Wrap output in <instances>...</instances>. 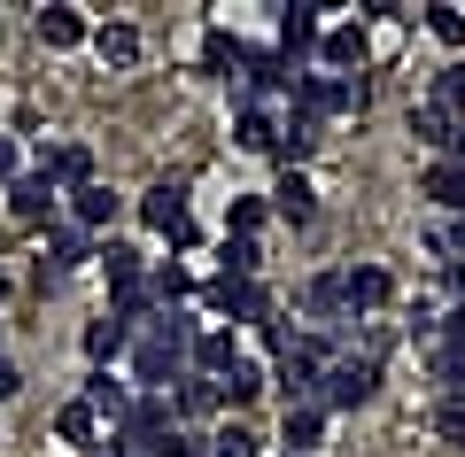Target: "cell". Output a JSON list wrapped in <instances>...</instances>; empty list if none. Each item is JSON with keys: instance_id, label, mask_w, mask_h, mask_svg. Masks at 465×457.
I'll use <instances>...</instances> for the list:
<instances>
[{"instance_id": "6da1fadb", "label": "cell", "mask_w": 465, "mask_h": 457, "mask_svg": "<svg viewBox=\"0 0 465 457\" xmlns=\"http://www.w3.org/2000/svg\"><path fill=\"white\" fill-rule=\"evenodd\" d=\"M381 395V357H333L318 380V411H357Z\"/></svg>"}, {"instance_id": "7a4b0ae2", "label": "cell", "mask_w": 465, "mask_h": 457, "mask_svg": "<svg viewBox=\"0 0 465 457\" xmlns=\"http://www.w3.org/2000/svg\"><path fill=\"white\" fill-rule=\"evenodd\" d=\"M202 303H210L217 318H241V326H272V287H256V279H225L217 272L210 287H202Z\"/></svg>"}, {"instance_id": "3957f363", "label": "cell", "mask_w": 465, "mask_h": 457, "mask_svg": "<svg viewBox=\"0 0 465 457\" xmlns=\"http://www.w3.org/2000/svg\"><path fill=\"white\" fill-rule=\"evenodd\" d=\"M8 217L16 225H63V186L47 179V171H16V186H8Z\"/></svg>"}, {"instance_id": "277c9868", "label": "cell", "mask_w": 465, "mask_h": 457, "mask_svg": "<svg viewBox=\"0 0 465 457\" xmlns=\"http://www.w3.org/2000/svg\"><path fill=\"white\" fill-rule=\"evenodd\" d=\"M365 55H372L365 24H326V39H318V70H326V78H357Z\"/></svg>"}, {"instance_id": "5b68a950", "label": "cell", "mask_w": 465, "mask_h": 457, "mask_svg": "<svg viewBox=\"0 0 465 457\" xmlns=\"http://www.w3.org/2000/svg\"><path fill=\"white\" fill-rule=\"evenodd\" d=\"M302 311H311V326L333 342V333L357 318V311H349V272H318V279H311V294H302Z\"/></svg>"}, {"instance_id": "8992f818", "label": "cell", "mask_w": 465, "mask_h": 457, "mask_svg": "<svg viewBox=\"0 0 465 457\" xmlns=\"http://www.w3.org/2000/svg\"><path fill=\"white\" fill-rule=\"evenodd\" d=\"M318 39H326V8H302V0H295V8H280V63L287 70L311 63Z\"/></svg>"}, {"instance_id": "52a82bcc", "label": "cell", "mask_w": 465, "mask_h": 457, "mask_svg": "<svg viewBox=\"0 0 465 457\" xmlns=\"http://www.w3.org/2000/svg\"><path fill=\"white\" fill-rule=\"evenodd\" d=\"M101 256V241L85 225H54L47 233V256H39V279H63V272H78V263H94Z\"/></svg>"}, {"instance_id": "ba28073f", "label": "cell", "mask_w": 465, "mask_h": 457, "mask_svg": "<svg viewBox=\"0 0 465 457\" xmlns=\"http://www.w3.org/2000/svg\"><path fill=\"white\" fill-rule=\"evenodd\" d=\"M232 364H241L232 326H202V333H194V357H186V373H194V380H225Z\"/></svg>"}, {"instance_id": "9c48e42d", "label": "cell", "mask_w": 465, "mask_h": 457, "mask_svg": "<svg viewBox=\"0 0 465 457\" xmlns=\"http://www.w3.org/2000/svg\"><path fill=\"white\" fill-rule=\"evenodd\" d=\"M140 225L148 233H186V179H155L140 194Z\"/></svg>"}, {"instance_id": "30bf717a", "label": "cell", "mask_w": 465, "mask_h": 457, "mask_svg": "<svg viewBox=\"0 0 465 457\" xmlns=\"http://www.w3.org/2000/svg\"><path fill=\"white\" fill-rule=\"evenodd\" d=\"M280 116H287V109H264V101H241V109H232V140L249 147V155H280Z\"/></svg>"}, {"instance_id": "8fae6325", "label": "cell", "mask_w": 465, "mask_h": 457, "mask_svg": "<svg viewBox=\"0 0 465 457\" xmlns=\"http://www.w3.org/2000/svg\"><path fill=\"white\" fill-rule=\"evenodd\" d=\"M39 171H47L63 194H78V186H94V155H85L78 140H63V147H39Z\"/></svg>"}, {"instance_id": "7c38bea8", "label": "cell", "mask_w": 465, "mask_h": 457, "mask_svg": "<svg viewBox=\"0 0 465 457\" xmlns=\"http://www.w3.org/2000/svg\"><path fill=\"white\" fill-rule=\"evenodd\" d=\"M78 403L94 411V419L124 426V419H133V380H116V373H94V380H85V395H78Z\"/></svg>"}, {"instance_id": "4fadbf2b", "label": "cell", "mask_w": 465, "mask_h": 457, "mask_svg": "<svg viewBox=\"0 0 465 457\" xmlns=\"http://www.w3.org/2000/svg\"><path fill=\"white\" fill-rule=\"evenodd\" d=\"M264 202H272V217H280V225H311V217H318V186L302 179V171H287Z\"/></svg>"}, {"instance_id": "5bb4252c", "label": "cell", "mask_w": 465, "mask_h": 457, "mask_svg": "<svg viewBox=\"0 0 465 457\" xmlns=\"http://www.w3.org/2000/svg\"><path fill=\"white\" fill-rule=\"evenodd\" d=\"M116 210H124V202H116V194H109V186H101V179L70 194V225H85V233H94V241H101V233L116 225Z\"/></svg>"}, {"instance_id": "9a60e30c", "label": "cell", "mask_w": 465, "mask_h": 457, "mask_svg": "<svg viewBox=\"0 0 465 457\" xmlns=\"http://www.w3.org/2000/svg\"><path fill=\"white\" fill-rule=\"evenodd\" d=\"M124 349H133V326H124V318H109V311H101L94 326H85V357H94V373H109V364L124 357Z\"/></svg>"}, {"instance_id": "2e32d148", "label": "cell", "mask_w": 465, "mask_h": 457, "mask_svg": "<svg viewBox=\"0 0 465 457\" xmlns=\"http://www.w3.org/2000/svg\"><path fill=\"white\" fill-rule=\"evenodd\" d=\"M419 194H427L434 210L465 217V171H458V164H442V155H434V164H427V179H419Z\"/></svg>"}, {"instance_id": "e0dca14e", "label": "cell", "mask_w": 465, "mask_h": 457, "mask_svg": "<svg viewBox=\"0 0 465 457\" xmlns=\"http://www.w3.org/2000/svg\"><path fill=\"white\" fill-rule=\"evenodd\" d=\"M388 294H396V279L381 272V263H349V311L365 318V311H381Z\"/></svg>"}, {"instance_id": "ac0fdd59", "label": "cell", "mask_w": 465, "mask_h": 457, "mask_svg": "<svg viewBox=\"0 0 465 457\" xmlns=\"http://www.w3.org/2000/svg\"><path fill=\"white\" fill-rule=\"evenodd\" d=\"M318 434H326V411H318V403H295V411L280 419V442H287V457H311V450H318Z\"/></svg>"}, {"instance_id": "d6986e66", "label": "cell", "mask_w": 465, "mask_h": 457, "mask_svg": "<svg viewBox=\"0 0 465 457\" xmlns=\"http://www.w3.org/2000/svg\"><path fill=\"white\" fill-rule=\"evenodd\" d=\"M39 39L63 55V47H85V39H94V24H85L78 8H39Z\"/></svg>"}, {"instance_id": "ffe728a7", "label": "cell", "mask_w": 465, "mask_h": 457, "mask_svg": "<svg viewBox=\"0 0 465 457\" xmlns=\"http://www.w3.org/2000/svg\"><path fill=\"white\" fill-rule=\"evenodd\" d=\"M148 294H155V311H179L186 294H194V272H186L179 256H163V263L148 272Z\"/></svg>"}, {"instance_id": "44dd1931", "label": "cell", "mask_w": 465, "mask_h": 457, "mask_svg": "<svg viewBox=\"0 0 465 457\" xmlns=\"http://www.w3.org/2000/svg\"><path fill=\"white\" fill-rule=\"evenodd\" d=\"M318 132H326V124H318V116H302V109H287V116H280V164H287V171H295L302 155L318 147Z\"/></svg>"}, {"instance_id": "7402d4cb", "label": "cell", "mask_w": 465, "mask_h": 457, "mask_svg": "<svg viewBox=\"0 0 465 457\" xmlns=\"http://www.w3.org/2000/svg\"><path fill=\"white\" fill-rule=\"evenodd\" d=\"M94 55H101L109 70H133V63H140V32H133V24H101V32H94Z\"/></svg>"}, {"instance_id": "603a6c76", "label": "cell", "mask_w": 465, "mask_h": 457, "mask_svg": "<svg viewBox=\"0 0 465 457\" xmlns=\"http://www.w3.org/2000/svg\"><path fill=\"white\" fill-rule=\"evenodd\" d=\"M171 403H179V426H194V419H210V411H225V403H217V380H194V373L171 388Z\"/></svg>"}, {"instance_id": "cb8c5ba5", "label": "cell", "mask_w": 465, "mask_h": 457, "mask_svg": "<svg viewBox=\"0 0 465 457\" xmlns=\"http://www.w3.org/2000/svg\"><path fill=\"white\" fill-rule=\"evenodd\" d=\"M217 272H225V279H256V272H264V248L241 241V233H225V248H217Z\"/></svg>"}, {"instance_id": "d4e9b609", "label": "cell", "mask_w": 465, "mask_h": 457, "mask_svg": "<svg viewBox=\"0 0 465 457\" xmlns=\"http://www.w3.org/2000/svg\"><path fill=\"white\" fill-rule=\"evenodd\" d=\"M94 426H101V419H94L85 403H63V411H54V442H70V450H94V442H101Z\"/></svg>"}, {"instance_id": "484cf974", "label": "cell", "mask_w": 465, "mask_h": 457, "mask_svg": "<svg viewBox=\"0 0 465 457\" xmlns=\"http://www.w3.org/2000/svg\"><path fill=\"white\" fill-rule=\"evenodd\" d=\"M256 388H264V373H256V364L241 357L225 380H217V403H225V411H241V403H256Z\"/></svg>"}, {"instance_id": "4316f807", "label": "cell", "mask_w": 465, "mask_h": 457, "mask_svg": "<svg viewBox=\"0 0 465 457\" xmlns=\"http://www.w3.org/2000/svg\"><path fill=\"white\" fill-rule=\"evenodd\" d=\"M101 272H109V294H116V287H140V248L101 241Z\"/></svg>"}, {"instance_id": "83f0119b", "label": "cell", "mask_w": 465, "mask_h": 457, "mask_svg": "<svg viewBox=\"0 0 465 457\" xmlns=\"http://www.w3.org/2000/svg\"><path fill=\"white\" fill-rule=\"evenodd\" d=\"M411 132H419L427 147H450V132H458V116H450L442 101H419V109H411Z\"/></svg>"}, {"instance_id": "f1b7e54d", "label": "cell", "mask_w": 465, "mask_h": 457, "mask_svg": "<svg viewBox=\"0 0 465 457\" xmlns=\"http://www.w3.org/2000/svg\"><path fill=\"white\" fill-rule=\"evenodd\" d=\"M202 63H210L217 78H232V70L249 63V47H241V39H232V32H210V39H202Z\"/></svg>"}, {"instance_id": "f546056e", "label": "cell", "mask_w": 465, "mask_h": 457, "mask_svg": "<svg viewBox=\"0 0 465 457\" xmlns=\"http://www.w3.org/2000/svg\"><path fill=\"white\" fill-rule=\"evenodd\" d=\"M210 457H264V442L232 419V426H217V434H210Z\"/></svg>"}, {"instance_id": "4dcf8cb0", "label": "cell", "mask_w": 465, "mask_h": 457, "mask_svg": "<svg viewBox=\"0 0 465 457\" xmlns=\"http://www.w3.org/2000/svg\"><path fill=\"white\" fill-rule=\"evenodd\" d=\"M264 217H272V202H264V194H241V202H232V217H225V233L256 241V225H264Z\"/></svg>"}, {"instance_id": "1f68e13d", "label": "cell", "mask_w": 465, "mask_h": 457, "mask_svg": "<svg viewBox=\"0 0 465 457\" xmlns=\"http://www.w3.org/2000/svg\"><path fill=\"white\" fill-rule=\"evenodd\" d=\"M427 101H442V109L458 116V109H465V63H450V70H434V94H427Z\"/></svg>"}, {"instance_id": "d6a6232c", "label": "cell", "mask_w": 465, "mask_h": 457, "mask_svg": "<svg viewBox=\"0 0 465 457\" xmlns=\"http://www.w3.org/2000/svg\"><path fill=\"white\" fill-rule=\"evenodd\" d=\"M434 434L465 450V395H442V403H434Z\"/></svg>"}, {"instance_id": "836d02e7", "label": "cell", "mask_w": 465, "mask_h": 457, "mask_svg": "<svg viewBox=\"0 0 465 457\" xmlns=\"http://www.w3.org/2000/svg\"><path fill=\"white\" fill-rule=\"evenodd\" d=\"M427 32L442 47H465V8H427Z\"/></svg>"}, {"instance_id": "e575fe53", "label": "cell", "mask_w": 465, "mask_h": 457, "mask_svg": "<svg viewBox=\"0 0 465 457\" xmlns=\"http://www.w3.org/2000/svg\"><path fill=\"white\" fill-rule=\"evenodd\" d=\"M434 380L442 395H465V349H434Z\"/></svg>"}, {"instance_id": "d590c367", "label": "cell", "mask_w": 465, "mask_h": 457, "mask_svg": "<svg viewBox=\"0 0 465 457\" xmlns=\"http://www.w3.org/2000/svg\"><path fill=\"white\" fill-rule=\"evenodd\" d=\"M163 457H210V434L202 426H179V434H163Z\"/></svg>"}, {"instance_id": "8d00e7d4", "label": "cell", "mask_w": 465, "mask_h": 457, "mask_svg": "<svg viewBox=\"0 0 465 457\" xmlns=\"http://www.w3.org/2000/svg\"><path fill=\"white\" fill-rule=\"evenodd\" d=\"M16 164H24V155H16V140L0 132V186H16Z\"/></svg>"}, {"instance_id": "74e56055", "label": "cell", "mask_w": 465, "mask_h": 457, "mask_svg": "<svg viewBox=\"0 0 465 457\" xmlns=\"http://www.w3.org/2000/svg\"><path fill=\"white\" fill-rule=\"evenodd\" d=\"M24 388V373H16V364H8V357H0V403H8V395H16Z\"/></svg>"}, {"instance_id": "f35d334b", "label": "cell", "mask_w": 465, "mask_h": 457, "mask_svg": "<svg viewBox=\"0 0 465 457\" xmlns=\"http://www.w3.org/2000/svg\"><path fill=\"white\" fill-rule=\"evenodd\" d=\"M116 442V434H109ZM116 450H124V457H163V442H116Z\"/></svg>"}, {"instance_id": "ab89813d", "label": "cell", "mask_w": 465, "mask_h": 457, "mask_svg": "<svg viewBox=\"0 0 465 457\" xmlns=\"http://www.w3.org/2000/svg\"><path fill=\"white\" fill-rule=\"evenodd\" d=\"M85 457H124V450H116V442H109V434H101V442H94V450H85Z\"/></svg>"}, {"instance_id": "60d3db41", "label": "cell", "mask_w": 465, "mask_h": 457, "mask_svg": "<svg viewBox=\"0 0 465 457\" xmlns=\"http://www.w3.org/2000/svg\"><path fill=\"white\" fill-rule=\"evenodd\" d=\"M0 294H8V272H0Z\"/></svg>"}, {"instance_id": "b9f144b4", "label": "cell", "mask_w": 465, "mask_h": 457, "mask_svg": "<svg viewBox=\"0 0 465 457\" xmlns=\"http://www.w3.org/2000/svg\"><path fill=\"white\" fill-rule=\"evenodd\" d=\"M280 457H287V450H280Z\"/></svg>"}]
</instances>
